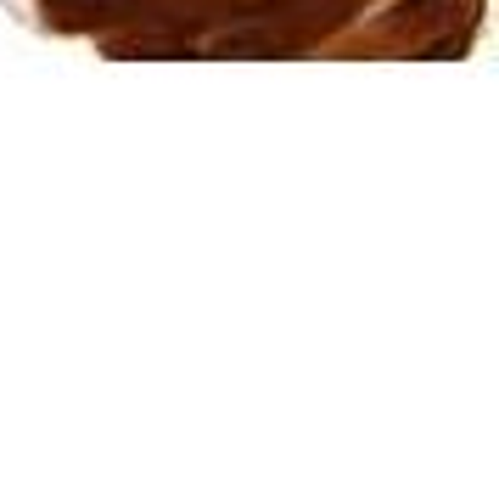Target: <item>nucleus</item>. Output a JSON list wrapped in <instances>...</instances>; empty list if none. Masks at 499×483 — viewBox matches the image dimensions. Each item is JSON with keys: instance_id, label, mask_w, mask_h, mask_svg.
<instances>
[{"instance_id": "1", "label": "nucleus", "mask_w": 499, "mask_h": 483, "mask_svg": "<svg viewBox=\"0 0 499 483\" xmlns=\"http://www.w3.org/2000/svg\"><path fill=\"white\" fill-rule=\"evenodd\" d=\"M56 6H124V0H56Z\"/></svg>"}]
</instances>
